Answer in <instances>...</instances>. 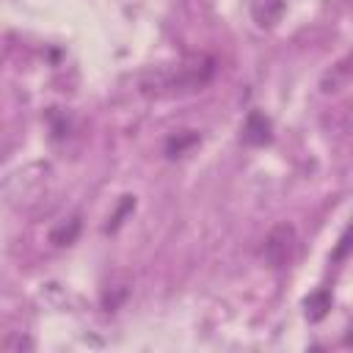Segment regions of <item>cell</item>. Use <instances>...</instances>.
I'll return each instance as SVG.
<instances>
[{
    "label": "cell",
    "instance_id": "9c48e42d",
    "mask_svg": "<svg viewBox=\"0 0 353 353\" xmlns=\"http://www.w3.org/2000/svg\"><path fill=\"white\" fill-rule=\"evenodd\" d=\"M306 317L312 320V323H317V320H323L325 314H328V309H331V295L325 292V290H317V292H312L309 298H306Z\"/></svg>",
    "mask_w": 353,
    "mask_h": 353
},
{
    "label": "cell",
    "instance_id": "ba28073f",
    "mask_svg": "<svg viewBox=\"0 0 353 353\" xmlns=\"http://www.w3.org/2000/svg\"><path fill=\"white\" fill-rule=\"evenodd\" d=\"M199 143V132H193V130H182V132H176V135H171L168 138V143H165V154L168 157H182L190 146H196Z\"/></svg>",
    "mask_w": 353,
    "mask_h": 353
},
{
    "label": "cell",
    "instance_id": "3957f363",
    "mask_svg": "<svg viewBox=\"0 0 353 353\" xmlns=\"http://www.w3.org/2000/svg\"><path fill=\"white\" fill-rule=\"evenodd\" d=\"M130 290H132L130 276H127L124 270L113 273V276L105 281V287H102V309H105V312H116V309L130 298Z\"/></svg>",
    "mask_w": 353,
    "mask_h": 353
},
{
    "label": "cell",
    "instance_id": "8992f818",
    "mask_svg": "<svg viewBox=\"0 0 353 353\" xmlns=\"http://www.w3.org/2000/svg\"><path fill=\"white\" fill-rule=\"evenodd\" d=\"M350 77H353V58H345V61L334 63V66L320 77V91H323V94H334V91H339Z\"/></svg>",
    "mask_w": 353,
    "mask_h": 353
},
{
    "label": "cell",
    "instance_id": "30bf717a",
    "mask_svg": "<svg viewBox=\"0 0 353 353\" xmlns=\"http://www.w3.org/2000/svg\"><path fill=\"white\" fill-rule=\"evenodd\" d=\"M350 251H353V223L345 229V234H342L339 243L334 245V251H331V262H342Z\"/></svg>",
    "mask_w": 353,
    "mask_h": 353
},
{
    "label": "cell",
    "instance_id": "277c9868",
    "mask_svg": "<svg viewBox=\"0 0 353 353\" xmlns=\"http://www.w3.org/2000/svg\"><path fill=\"white\" fill-rule=\"evenodd\" d=\"M270 132H273L270 119L265 113H259V110H251L245 124H243V141L248 146H265L270 141Z\"/></svg>",
    "mask_w": 353,
    "mask_h": 353
},
{
    "label": "cell",
    "instance_id": "6da1fadb",
    "mask_svg": "<svg viewBox=\"0 0 353 353\" xmlns=\"http://www.w3.org/2000/svg\"><path fill=\"white\" fill-rule=\"evenodd\" d=\"M215 77V61L210 55H196L179 63L174 72H154L146 80H141V91L146 97L160 94H188L204 88Z\"/></svg>",
    "mask_w": 353,
    "mask_h": 353
},
{
    "label": "cell",
    "instance_id": "4fadbf2b",
    "mask_svg": "<svg viewBox=\"0 0 353 353\" xmlns=\"http://www.w3.org/2000/svg\"><path fill=\"white\" fill-rule=\"evenodd\" d=\"M345 342H347V345H353V334H350V336H347V339H345Z\"/></svg>",
    "mask_w": 353,
    "mask_h": 353
},
{
    "label": "cell",
    "instance_id": "52a82bcc",
    "mask_svg": "<svg viewBox=\"0 0 353 353\" xmlns=\"http://www.w3.org/2000/svg\"><path fill=\"white\" fill-rule=\"evenodd\" d=\"M80 229H83V221H80V215H72V218L61 221V223H58V226L50 232V243H52V245H58V248H63V245H72V243L77 240Z\"/></svg>",
    "mask_w": 353,
    "mask_h": 353
},
{
    "label": "cell",
    "instance_id": "7a4b0ae2",
    "mask_svg": "<svg viewBox=\"0 0 353 353\" xmlns=\"http://www.w3.org/2000/svg\"><path fill=\"white\" fill-rule=\"evenodd\" d=\"M295 245H298V234L292 223H279L268 232L265 243H262V256L270 268H284L292 262L295 256Z\"/></svg>",
    "mask_w": 353,
    "mask_h": 353
},
{
    "label": "cell",
    "instance_id": "8fae6325",
    "mask_svg": "<svg viewBox=\"0 0 353 353\" xmlns=\"http://www.w3.org/2000/svg\"><path fill=\"white\" fill-rule=\"evenodd\" d=\"M132 207H135V199H132V196H124V201H121V207L116 210V215L110 218V223H108L105 229H108V232H113V229H119V223H121V218H124V215H127V212H130Z\"/></svg>",
    "mask_w": 353,
    "mask_h": 353
},
{
    "label": "cell",
    "instance_id": "5b68a950",
    "mask_svg": "<svg viewBox=\"0 0 353 353\" xmlns=\"http://www.w3.org/2000/svg\"><path fill=\"white\" fill-rule=\"evenodd\" d=\"M251 17L259 28H276L284 17V0H251Z\"/></svg>",
    "mask_w": 353,
    "mask_h": 353
},
{
    "label": "cell",
    "instance_id": "7c38bea8",
    "mask_svg": "<svg viewBox=\"0 0 353 353\" xmlns=\"http://www.w3.org/2000/svg\"><path fill=\"white\" fill-rule=\"evenodd\" d=\"M3 345H6L8 350H14V347H19V350H22V347H30V342H28V339H6Z\"/></svg>",
    "mask_w": 353,
    "mask_h": 353
}]
</instances>
